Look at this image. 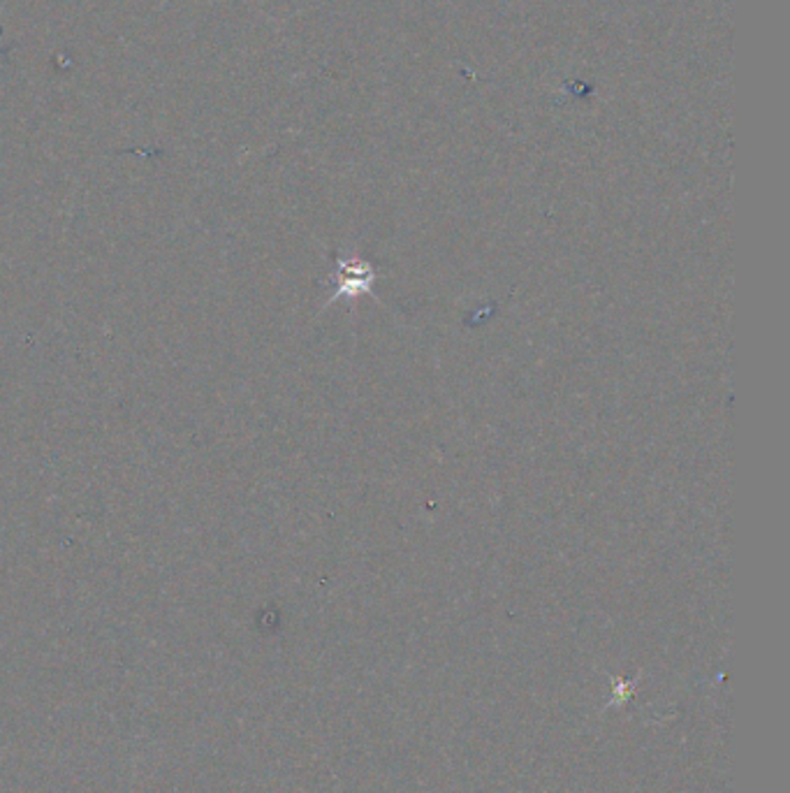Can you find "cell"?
Masks as SVG:
<instances>
[{"instance_id": "cell-1", "label": "cell", "mask_w": 790, "mask_h": 793, "mask_svg": "<svg viewBox=\"0 0 790 793\" xmlns=\"http://www.w3.org/2000/svg\"><path fill=\"white\" fill-rule=\"evenodd\" d=\"M374 269L364 261H345L339 263V295H357L366 292L374 284Z\"/></svg>"}]
</instances>
